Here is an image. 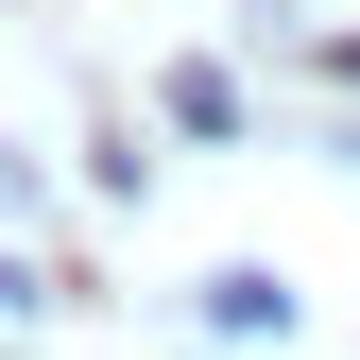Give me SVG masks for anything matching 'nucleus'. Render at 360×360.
Returning a JSON list of instances; mask_svg holds the SVG:
<instances>
[{"label":"nucleus","instance_id":"nucleus-1","mask_svg":"<svg viewBox=\"0 0 360 360\" xmlns=\"http://www.w3.org/2000/svg\"><path fill=\"white\" fill-rule=\"evenodd\" d=\"M206 309H223L240 343H275V326H292V275H257V257H240V275H206Z\"/></svg>","mask_w":360,"mask_h":360},{"label":"nucleus","instance_id":"nucleus-2","mask_svg":"<svg viewBox=\"0 0 360 360\" xmlns=\"http://www.w3.org/2000/svg\"><path fill=\"white\" fill-rule=\"evenodd\" d=\"M0 326H18V275H0Z\"/></svg>","mask_w":360,"mask_h":360}]
</instances>
